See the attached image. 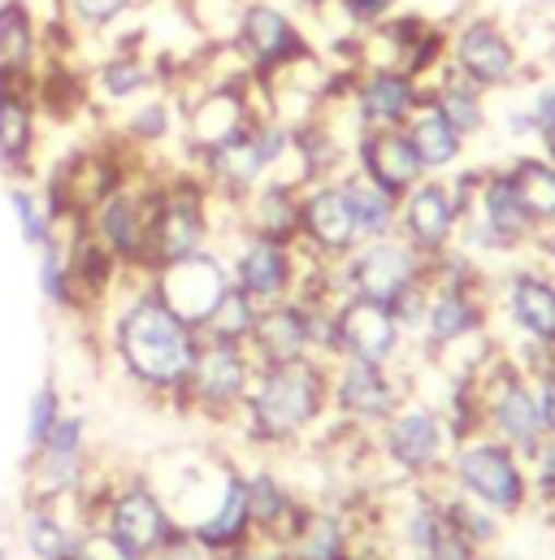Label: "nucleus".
Segmentation results:
<instances>
[{
	"label": "nucleus",
	"mask_w": 555,
	"mask_h": 560,
	"mask_svg": "<svg viewBox=\"0 0 555 560\" xmlns=\"http://www.w3.org/2000/svg\"><path fill=\"white\" fill-rule=\"evenodd\" d=\"M74 552L83 560H139V557H131L114 535H105L101 526H83L79 539H74Z\"/></svg>",
	"instance_id": "nucleus-40"
},
{
	"label": "nucleus",
	"mask_w": 555,
	"mask_h": 560,
	"mask_svg": "<svg viewBox=\"0 0 555 560\" xmlns=\"http://www.w3.org/2000/svg\"><path fill=\"white\" fill-rule=\"evenodd\" d=\"M4 200H9V209L17 218L22 244L31 253H39L44 244H52L61 235V222H57V213H52V205H48V196H44V187L35 178H9Z\"/></svg>",
	"instance_id": "nucleus-32"
},
{
	"label": "nucleus",
	"mask_w": 555,
	"mask_h": 560,
	"mask_svg": "<svg viewBox=\"0 0 555 560\" xmlns=\"http://www.w3.org/2000/svg\"><path fill=\"white\" fill-rule=\"evenodd\" d=\"M429 275H434V261L421 257L400 235L365 240L334 266V279H339L343 295H365V300H378V304L404 300L409 291L425 287Z\"/></svg>",
	"instance_id": "nucleus-8"
},
{
	"label": "nucleus",
	"mask_w": 555,
	"mask_h": 560,
	"mask_svg": "<svg viewBox=\"0 0 555 560\" xmlns=\"http://www.w3.org/2000/svg\"><path fill=\"white\" fill-rule=\"evenodd\" d=\"M425 105V88L413 74L395 66H361L347 88V114L356 131H382V127H404L416 109Z\"/></svg>",
	"instance_id": "nucleus-16"
},
{
	"label": "nucleus",
	"mask_w": 555,
	"mask_h": 560,
	"mask_svg": "<svg viewBox=\"0 0 555 560\" xmlns=\"http://www.w3.org/2000/svg\"><path fill=\"white\" fill-rule=\"evenodd\" d=\"M400 4H404V0H334V9L343 13V22H347L356 35H365V31L382 26L387 18H395Z\"/></svg>",
	"instance_id": "nucleus-39"
},
{
	"label": "nucleus",
	"mask_w": 555,
	"mask_h": 560,
	"mask_svg": "<svg viewBox=\"0 0 555 560\" xmlns=\"http://www.w3.org/2000/svg\"><path fill=\"white\" fill-rule=\"evenodd\" d=\"M438 500H442V517L451 522V530H456L473 552H495V548L504 544V526H508V522H504L495 509H486V504H477L473 495L447 487L442 478H438Z\"/></svg>",
	"instance_id": "nucleus-31"
},
{
	"label": "nucleus",
	"mask_w": 555,
	"mask_h": 560,
	"mask_svg": "<svg viewBox=\"0 0 555 560\" xmlns=\"http://www.w3.org/2000/svg\"><path fill=\"white\" fill-rule=\"evenodd\" d=\"M235 222H239V235L270 240V244H299V187L265 178L235 205Z\"/></svg>",
	"instance_id": "nucleus-22"
},
{
	"label": "nucleus",
	"mask_w": 555,
	"mask_h": 560,
	"mask_svg": "<svg viewBox=\"0 0 555 560\" xmlns=\"http://www.w3.org/2000/svg\"><path fill=\"white\" fill-rule=\"evenodd\" d=\"M257 304L231 282V291L217 300V308L209 313V322L200 326V339H222V343H248L252 326H257Z\"/></svg>",
	"instance_id": "nucleus-35"
},
{
	"label": "nucleus",
	"mask_w": 555,
	"mask_h": 560,
	"mask_svg": "<svg viewBox=\"0 0 555 560\" xmlns=\"http://www.w3.org/2000/svg\"><path fill=\"white\" fill-rule=\"evenodd\" d=\"M530 253H534V257H539V261L555 275V226H547V231L534 240V248H530Z\"/></svg>",
	"instance_id": "nucleus-41"
},
{
	"label": "nucleus",
	"mask_w": 555,
	"mask_h": 560,
	"mask_svg": "<svg viewBox=\"0 0 555 560\" xmlns=\"http://www.w3.org/2000/svg\"><path fill=\"white\" fill-rule=\"evenodd\" d=\"M222 257L231 266V282L257 308L295 300L308 270L317 266V257H308L299 244H270V240H252V235H235L231 248H222Z\"/></svg>",
	"instance_id": "nucleus-12"
},
{
	"label": "nucleus",
	"mask_w": 555,
	"mask_h": 560,
	"mask_svg": "<svg viewBox=\"0 0 555 560\" xmlns=\"http://www.w3.org/2000/svg\"><path fill=\"white\" fill-rule=\"evenodd\" d=\"M178 101L174 96H143L131 105L127 122L122 127H109L118 140L127 143L139 156H156V148H165L169 140H178Z\"/></svg>",
	"instance_id": "nucleus-29"
},
{
	"label": "nucleus",
	"mask_w": 555,
	"mask_h": 560,
	"mask_svg": "<svg viewBox=\"0 0 555 560\" xmlns=\"http://www.w3.org/2000/svg\"><path fill=\"white\" fill-rule=\"evenodd\" d=\"M92 447V418L83 409H61V418L52 421V430L44 434V443L35 452H57V456H87Z\"/></svg>",
	"instance_id": "nucleus-36"
},
{
	"label": "nucleus",
	"mask_w": 555,
	"mask_h": 560,
	"mask_svg": "<svg viewBox=\"0 0 555 560\" xmlns=\"http://www.w3.org/2000/svg\"><path fill=\"white\" fill-rule=\"evenodd\" d=\"M257 378V361L248 357L244 343H222V339H200L196 361L187 370L182 392L174 396V409L200 421H231L239 418L248 392Z\"/></svg>",
	"instance_id": "nucleus-7"
},
{
	"label": "nucleus",
	"mask_w": 555,
	"mask_h": 560,
	"mask_svg": "<svg viewBox=\"0 0 555 560\" xmlns=\"http://www.w3.org/2000/svg\"><path fill=\"white\" fill-rule=\"evenodd\" d=\"M442 482L473 495L477 504L495 509L504 522H517L530 513L534 504V487H530V460L499 443L495 434H464L456 439L451 456H447V469H442Z\"/></svg>",
	"instance_id": "nucleus-5"
},
{
	"label": "nucleus",
	"mask_w": 555,
	"mask_h": 560,
	"mask_svg": "<svg viewBox=\"0 0 555 560\" xmlns=\"http://www.w3.org/2000/svg\"><path fill=\"white\" fill-rule=\"evenodd\" d=\"M83 526L87 522L79 517L74 504H31V500H22V513H17V539L35 560H61L74 548Z\"/></svg>",
	"instance_id": "nucleus-26"
},
{
	"label": "nucleus",
	"mask_w": 555,
	"mask_h": 560,
	"mask_svg": "<svg viewBox=\"0 0 555 560\" xmlns=\"http://www.w3.org/2000/svg\"><path fill=\"white\" fill-rule=\"evenodd\" d=\"M339 183H343V191H347V205H352V218H356L361 244H365V240L400 235V196L382 191L378 183H369V178H365V174H356V170H347Z\"/></svg>",
	"instance_id": "nucleus-30"
},
{
	"label": "nucleus",
	"mask_w": 555,
	"mask_h": 560,
	"mask_svg": "<svg viewBox=\"0 0 555 560\" xmlns=\"http://www.w3.org/2000/svg\"><path fill=\"white\" fill-rule=\"evenodd\" d=\"M213 4H222V9H235V13H239V9L248 4V0H213Z\"/></svg>",
	"instance_id": "nucleus-44"
},
{
	"label": "nucleus",
	"mask_w": 555,
	"mask_h": 560,
	"mask_svg": "<svg viewBox=\"0 0 555 560\" xmlns=\"http://www.w3.org/2000/svg\"><path fill=\"white\" fill-rule=\"evenodd\" d=\"M526 109H530V122H534V148L555 156V74L534 83V92L526 96Z\"/></svg>",
	"instance_id": "nucleus-38"
},
{
	"label": "nucleus",
	"mask_w": 555,
	"mask_h": 560,
	"mask_svg": "<svg viewBox=\"0 0 555 560\" xmlns=\"http://www.w3.org/2000/svg\"><path fill=\"white\" fill-rule=\"evenodd\" d=\"M447 70L477 92H512L530 74V57L521 39L491 13H469L447 26Z\"/></svg>",
	"instance_id": "nucleus-6"
},
{
	"label": "nucleus",
	"mask_w": 555,
	"mask_h": 560,
	"mask_svg": "<svg viewBox=\"0 0 555 560\" xmlns=\"http://www.w3.org/2000/svg\"><path fill=\"white\" fill-rule=\"evenodd\" d=\"M35 279H39V295H44L57 313H79V295H74V279H70L66 235H57L52 244H44V248L35 253Z\"/></svg>",
	"instance_id": "nucleus-33"
},
{
	"label": "nucleus",
	"mask_w": 555,
	"mask_h": 560,
	"mask_svg": "<svg viewBox=\"0 0 555 560\" xmlns=\"http://www.w3.org/2000/svg\"><path fill=\"white\" fill-rule=\"evenodd\" d=\"M147 291L191 330H200L209 322V313L217 308V300L231 291V266L222 257V248H200L182 261L156 266L147 275Z\"/></svg>",
	"instance_id": "nucleus-14"
},
{
	"label": "nucleus",
	"mask_w": 555,
	"mask_h": 560,
	"mask_svg": "<svg viewBox=\"0 0 555 560\" xmlns=\"http://www.w3.org/2000/svg\"><path fill=\"white\" fill-rule=\"evenodd\" d=\"M9 557H13V548H9L4 539H0V560H9Z\"/></svg>",
	"instance_id": "nucleus-45"
},
{
	"label": "nucleus",
	"mask_w": 555,
	"mask_h": 560,
	"mask_svg": "<svg viewBox=\"0 0 555 560\" xmlns=\"http://www.w3.org/2000/svg\"><path fill=\"white\" fill-rule=\"evenodd\" d=\"M152 560H209V557H204L200 548H191V544L182 539L178 548H169V552H161V557H152Z\"/></svg>",
	"instance_id": "nucleus-42"
},
{
	"label": "nucleus",
	"mask_w": 555,
	"mask_h": 560,
	"mask_svg": "<svg viewBox=\"0 0 555 560\" xmlns=\"http://www.w3.org/2000/svg\"><path fill=\"white\" fill-rule=\"evenodd\" d=\"M374 460L387 465V482H438L456 447V430L429 396H409L374 434Z\"/></svg>",
	"instance_id": "nucleus-4"
},
{
	"label": "nucleus",
	"mask_w": 555,
	"mask_h": 560,
	"mask_svg": "<svg viewBox=\"0 0 555 560\" xmlns=\"http://www.w3.org/2000/svg\"><path fill=\"white\" fill-rule=\"evenodd\" d=\"M39 136H44V118L35 105V83L9 79L0 70V170L4 178L39 174Z\"/></svg>",
	"instance_id": "nucleus-19"
},
{
	"label": "nucleus",
	"mask_w": 555,
	"mask_h": 560,
	"mask_svg": "<svg viewBox=\"0 0 555 560\" xmlns=\"http://www.w3.org/2000/svg\"><path fill=\"white\" fill-rule=\"evenodd\" d=\"M413 396V374L404 365L374 361H330V418L352 430H378Z\"/></svg>",
	"instance_id": "nucleus-10"
},
{
	"label": "nucleus",
	"mask_w": 555,
	"mask_h": 560,
	"mask_svg": "<svg viewBox=\"0 0 555 560\" xmlns=\"http://www.w3.org/2000/svg\"><path fill=\"white\" fill-rule=\"evenodd\" d=\"M361 244L347 191L339 178H321L299 187V248L326 266H339Z\"/></svg>",
	"instance_id": "nucleus-15"
},
{
	"label": "nucleus",
	"mask_w": 555,
	"mask_h": 560,
	"mask_svg": "<svg viewBox=\"0 0 555 560\" xmlns=\"http://www.w3.org/2000/svg\"><path fill=\"white\" fill-rule=\"evenodd\" d=\"M61 409H66L61 387H57L52 378L39 383L35 396H31V405H26V452H35V447L44 443V434L52 430V421L61 418Z\"/></svg>",
	"instance_id": "nucleus-37"
},
{
	"label": "nucleus",
	"mask_w": 555,
	"mask_h": 560,
	"mask_svg": "<svg viewBox=\"0 0 555 560\" xmlns=\"http://www.w3.org/2000/svg\"><path fill=\"white\" fill-rule=\"evenodd\" d=\"M460 205H456V191L447 178H434L425 174L413 191L400 200V240H409L421 257L438 261L456 248V235H460Z\"/></svg>",
	"instance_id": "nucleus-17"
},
{
	"label": "nucleus",
	"mask_w": 555,
	"mask_h": 560,
	"mask_svg": "<svg viewBox=\"0 0 555 560\" xmlns=\"http://www.w3.org/2000/svg\"><path fill=\"white\" fill-rule=\"evenodd\" d=\"M404 136H409V143H413L421 170L434 174V178L456 174V170L464 165V156H469V143L460 140V136H456L429 105H421L413 118L404 122Z\"/></svg>",
	"instance_id": "nucleus-28"
},
{
	"label": "nucleus",
	"mask_w": 555,
	"mask_h": 560,
	"mask_svg": "<svg viewBox=\"0 0 555 560\" xmlns=\"http://www.w3.org/2000/svg\"><path fill=\"white\" fill-rule=\"evenodd\" d=\"M83 509L92 517V526H101L105 535H114L131 557L152 560L169 548H178L187 535L182 526L174 522V509L169 500L147 482V478H114L96 465L92 474V487L83 495Z\"/></svg>",
	"instance_id": "nucleus-3"
},
{
	"label": "nucleus",
	"mask_w": 555,
	"mask_h": 560,
	"mask_svg": "<svg viewBox=\"0 0 555 560\" xmlns=\"http://www.w3.org/2000/svg\"><path fill=\"white\" fill-rule=\"evenodd\" d=\"M352 170L365 174L369 183H378L391 196H409L416 183L425 178L421 161H416L413 143L404 136V127H382V131H361L352 143Z\"/></svg>",
	"instance_id": "nucleus-21"
},
{
	"label": "nucleus",
	"mask_w": 555,
	"mask_h": 560,
	"mask_svg": "<svg viewBox=\"0 0 555 560\" xmlns=\"http://www.w3.org/2000/svg\"><path fill=\"white\" fill-rule=\"evenodd\" d=\"M44 66V26L26 0H0V70L35 83Z\"/></svg>",
	"instance_id": "nucleus-24"
},
{
	"label": "nucleus",
	"mask_w": 555,
	"mask_h": 560,
	"mask_svg": "<svg viewBox=\"0 0 555 560\" xmlns=\"http://www.w3.org/2000/svg\"><path fill=\"white\" fill-rule=\"evenodd\" d=\"M473 560H495V557H491V552H477V557H473Z\"/></svg>",
	"instance_id": "nucleus-47"
},
{
	"label": "nucleus",
	"mask_w": 555,
	"mask_h": 560,
	"mask_svg": "<svg viewBox=\"0 0 555 560\" xmlns=\"http://www.w3.org/2000/svg\"><path fill=\"white\" fill-rule=\"evenodd\" d=\"M161 83V66H152L139 48H118L105 61H96V70L87 74L92 101L105 105H135L143 96H152Z\"/></svg>",
	"instance_id": "nucleus-25"
},
{
	"label": "nucleus",
	"mask_w": 555,
	"mask_h": 560,
	"mask_svg": "<svg viewBox=\"0 0 555 560\" xmlns=\"http://www.w3.org/2000/svg\"><path fill=\"white\" fill-rule=\"evenodd\" d=\"M508 170V183L517 187L526 213L534 218L539 231L555 226V156L526 148V152H508V161H499Z\"/></svg>",
	"instance_id": "nucleus-27"
},
{
	"label": "nucleus",
	"mask_w": 555,
	"mask_h": 560,
	"mask_svg": "<svg viewBox=\"0 0 555 560\" xmlns=\"http://www.w3.org/2000/svg\"><path fill=\"white\" fill-rule=\"evenodd\" d=\"M425 105H429L464 143L482 140V136L491 131V96L477 92L473 83L456 79L447 66L425 83Z\"/></svg>",
	"instance_id": "nucleus-23"
},
{
	"label": "nucleus",
	"mask_w": 555,
	"mask_h": 560,
	"mask_svg": "<svg viewBox=\"0 0 555 560\" xmlns=\"http://www.w3.org/2000/svg\"><path fill=\"white\" fill-rule=\"evenodd\" d=\"M244 348H248V357L257 361V370L317 357L308 304H304V300H282V304L261 308V313H257V326H252V339H248Z\"/></svg>",
	"instance_id": "nucleus-20"
},
{
	"label": "nucleus",
	"mask_w": 555,
	"mask_h": 560,
	"mask_svg": "<svg viewBox=\"0 0 555 560\" xmlns=\"http://www.w3.org/2000/svg\"><path fill=\"white\" fill-rule=\"evenodd\" d=\"M330 421V361L304 357L291 365L257 370L235 430L257 452H291Z\"/></svg>",
	"instance_id": "nucleus-2"
},
{
	"label": "nucleus",
	"mask_w": 555,
	"mask_h": 560,
	"mask_svg": "<svg viewBox=\"0 0 555 560\" xmlns=\"http://www.w3.org/2000/svg\"><path fill=\"white\" fill-rule=\"evenodd\" d=\"M182 535L204 557H217V552H231V548H244V544L257 539L252 509H248V487H244V469L235 460H226L222 482H217V495L209 500V509L191 526H182Z\"/></svg>",
	"instance_id": "nucleus-18"
},
{
	"label": "nucleus",
	"mask_w": 555,
	"mask_h": 560,
	"mask_svg": "<svg viewBox=\"0 0 555 560\" xmlns=\"http://www.w3.org/2000/svg\"><path fill=\"white\" fill-rule=\"evenodd\" d=\"M409 348L413 343H409L391 304H378V300H365V295H339L334 300V339H330L334 361L404 365L400 357Z\"/></svg>",
	"instance_id": "nucleus-13"
},
{
	"label": "nucleus",
	"mask_w": 555,
	"mask_h": 560,
	"mask_svg": "<svg viewBox=\"0 0 555 560\" xmlns=\"http://www.w3.org/2000/svg\"><path fill=\"white\" fill-rule=\"evenodd\" d=\"M101 317H105V348H109L114 365L122 370V378L139 392L174 405V396L182 392L187 370L196 361L200 330L178 322L147 291V282H131Z\"/></svg>",
	"instance_id": "nucleus-1"
},
{
	"label": "nucleus",
	"mask_w": 555,
	"mask_h": 560,
	"mask_svg": "<svg viewBox=\"0 0 555 560\" xmlns=\"http://www.w3.org/2000/svg\"><path fill=\"white\" fill-rule=\"evenodd\" d=\"M139 0H57V22L79 39L114 31L127 13H135Z\"/></svg>",
	"instance_id": "nucleus-34"
},
{
	"label": "nucleus",
	"mask_w": 555,
	"mask_h": 560,
	"mask_svg": "<svg viewBox=\"0 0 555 560\" xmlns=\"http://www.w3.org/2000/svg\"><path fill=\"white\" fill-rule=\"evenodd\" d=\"M495 317H508L517 348H555V275L534 257H517L499 275H491Z\"/></svg>",
	"instance_id": "nucleus-9"
},
{
	"label": "nucleus",
	"mask_w": 555,
	"mask_h": 560,
	"mask_svg": "<svg viewBox=\"0 0 555 560\" xmlns=\"http://www.w3.org/2000/svg\"><path fill=\"white\" fill-rule=\"evenodd\" d=\"M226 44H231V52L244 61V70L257 83L274 79L278 70H286V66H295V61H304L312 52L304 26L274 0H248L239 9V18H235Z\"/></svg>",
	"instance_id": "nucleus-11"
},
{
	"label": "nucleus",
	"mask_w": 555,
	"mask_h": 560,
	"mask_svg": "<svg viewBox=\"0 0 555 560\" xmlns=\"http://www.w3.org/2000/svg\"><path fill=\"white\" fill-rule=\"evenodd\" d=\"M547 4H552V9H555V0H547Z\"/></svg>",
	"instance_id": "nucleus-48"
},
{
	"label": "nucleus",
	"mask_w": 555,
	"mask_h": 560,
	"mask_svg": "<svg viewBox=\"0 0 555 560\" xmlns=\"http://www.w3.org/2000/svg\"><path fill=\"white\" fill-rule=\"evenodd\" d=\"M299 9H308V13H326V9H334V0H299Z\"/></svg>",
	"instance_id": "nucleus-43"
},
{
	"label": "nucleus",
	"mask_w": 555,
	"mask_h": 560,
	"mask_svg": "<svg viewBox=\"0 0 555 560\" xmlns=\"http://www.w3.org/2000/svg\"><path fill=\"white\" fill-rule=\"evenodd\" d=\"M61 560H83V557H79V552H74V548H70V552H66V557H61Z\"/></svg>",
	"instance_id": "nucleus-46"
}]
</instances>
